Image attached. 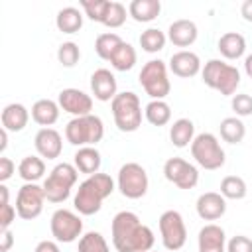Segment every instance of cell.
<instances>
[{"label":"cell","instance_id":"1","mask_svg":"<svg viewBox=\"0 0 252 252\" xmlns=\"http://www.w3.org/2000/svg\"><path fill=\"white\" fill-rule=\"evenodd\" d=\"M110 236L116 252H148L156 242L154 230L132 211H120L114 215Z\"/></svg>","mask_w":252,"mask_h":252},{"label":"cell","instance_id":"2","mask_svg":"<svg viewBox=\"0 0 252 252\" xmlns=\"http://www.w3.org/2000/svg\"><path fill=\"white\" fill-rule=\"evenodd\" d=\"M116 189V181L108 175V173H94L89 175L77 189L75 197H73V205L75 211L83 217H91L96 215L102 207V201L106 197H110Z\"/></svg>","mask_w":252,"mask_h":252},{"label":"cell","instance_id":"3","mask_svg":"<svg viewBox=\"0 0 252 252\" xmlns=\"http://www.w3.org/2000/svg\"><path fill=\"white\" fill-rule=\"evenodd\" d=\"M201 77L209 89L219 91L222 96H234L240 85V71L222 59H209L201 69Z\"/></svg>","mask_w":252,"mask_h":252},{"label":"cell","instance_id":"4","mask_svg":"<svg viewBox=\"0 0 252 252\" xmlns=\"http://www.w3.org/2000/svg\"><path fill=\"white\" fill-rule=\"evenodd\" d=\"M110 110L114 124L120 132H136L142 126V104L136 93H118L110 102Z\"/></svg>","mask_w":252,"mask_h":252},{"label":"cell","instance_id":"5","mask_svg":"<svg viewBox=\"0 0 252 252\" xmlns=\"http://www.w3.org/2000/svg\"><path fill=\"white\" fill-rule=\"evenodd\" d=\"M102 136H104V124L96 114L71 118L65 126V140L77 148L96 146L102 140Z\"/></svg>","mask_w":252,"mask_h":252},{"label":"cell","instance_id":"6","mask_svg":"<svg viewBox=\"0 0 252 252\" xmlns=\"http://www.w3.org/2000/svg\"><path fill=\"white\" fill-rule=\"evenodd\" d=\"M77 179H79V171L73 163H67V161L57 163L49 171V175L45 177V181L41 185L43 193H45V199L49 203H55V205L67 201L69 195H71V189L77 183Z\"/></svg>","mask_w":252,"mask_h":252},{"label":"cell","instance_id":"7","mask_svg":"<svg viewBox=\"0 0 252 252\" xmlns=\"http://www.w3.org/2000/svg\"><path fill=\"white\" fill-rule=\"evenodd\" d=\"M191 156L197 161V165H201L203 169H209V171L220 169L226 161V156H224V150L220 148L219 138L211 132H201L193 138Z\"/></svg>","mask_w":252,"mask_h":252},{"label":"cell","instance_id":"8","mask_svg":"<svg viewBox=\"0 0 252 252\" xmlns=\"http://www.w3.org/2000/svg\"><path fill=\"white\" fill-rule=\"evenodd\" d=\"M140 85L152 100H165L171 91V83L167 77V65L161 59H150L144 63L140 75Z\"/></svg>","mask_w":252,"mask_h":252},{"label":"cell","instance_id":"9","mask_svg":"<svg viewBox=\"0 0 252 252\" xmlns=\"http://www.w3.org/2000/svg\"><path fill=\"white\" fill-rule=\"evenodd\" d=\"M148 187H150L148 171L140 163L128 161L118 169L116 189L122 193V197H126V199H142L148 193Z\"/></svg>","mask_w":252,"mask_h":252},{"label":"cell","instance_id":"10","mask_svg":"<svg viewBox=\"0 0 252 252\" xmlns=\"http://www.w3.org/2000/svg\"><path fill=\"white\" fill-rule=\"evenodd\" d=\"M158 226H159V234H161V244L165 250L169 252H175V250H181L187 242V226H185V220L181 217L179 211H163L159 215V220H158Z\"/></svg>","mask_w":252,"mask_h":252},{"label":"cell","instance_id":"11","mask_svg":"<svg viewBox=\"0 0 252 252\" xmlns=\"http://www.w3.org/2000/svg\"><path fill=\"white\" fill-rule=\"evenodd\" d=\"M49 228H51V236L57 242H63V244L75 242L77 238L83 236V220H81V215H77V213H73L69 209H57L51 215Z\"/></svg>","mask_w":252,"mask_h":252},{"label":"cell","instance_id":"12","mask_svg":"<svg viewBox=\"0 0 252 252\" xmlns=\"http://www.w3.org/2000/svg\"><path fill=\"white\" fill-rule=\"evenodd\" d=\"M43 187L37 183H24L16 195V213L24 220H33L41 215L45 203Z\"/></svg>","mask_w":252,"mask_h":252},{"label":"cell","instance_id":"13","mask_svg":"<svg viewBox=\"0 0 252 252\" xmlns=\"http://www.w3.org/2000/svg\"><path fill=\"white\" fill-rule=\"evenodd\" d=\"M163 177L179 189H193L199 183V169L183 158H169L163 163Z\"/></svg>","mask_w":252,"mask_h":252},{"label":"cell","instance_id":"14","mask_svg":"<svg viewBox=\"0 0 252 252\" xmlns=\"http://www.w3.org/2000/svg\"><path fill=\"white\" fill-rule=\"evenodd\" d=\"M57 102H59L61 110L73 114V118L93 114V112H91V110H93V96L87 94V93L81 91V89H73V87L63 89V91L59 93V96H57Z\"/></svg>","mask_w":252,"mask_h":252},{"label":"cell","instance_id":"15","mask_svg":"<svg viewBox=\"0 0 252 252\" xmlns=\"http://www.w3.org/2000/svg\"><path fill=\"white\" fill-rule=\"evenodd\" d=\"M91 93L96 100L100 102H112V98L118 94V85H116V77L110 69H96L91 75Z\"/></svg>","mask_w":252,"mask_h":252},{"label":"cell","instance_id":"16","mask_svg":"<svg viewBox=\"0 0 252 252\" xmlns=\"http://www.w3.org/2000/svg\"><path fill=\"white\" fill-rule=\"evenodd\" d=\"M33 146L39 158L55 159L63 152V138L55 128H39L33 138Z\"/></svg>","mask_w":252,"mask_h":252},{"label":"cell","instance_id":"17","mask_svg":"<svg viewBox=\"0 0 252 252\" xmlns=\"http://www.w3.org/2000/svg\"><path fill=\"white\" fill-rule=\"evenodd\" d=\"M195 209L203 220H219L226 213V199L217 191H207L199 195Z\"/></svg>","mask_w":252,"mask_h":252},{"label":"cell","instance_id":"18","mask_svg":"<svg viewBox=\"0 0 252 252\" xmlns=\"http://www.w3.org/2000/svg\"><path fill=\"white\" fill-rule=\"evenodd\" d=\"M201 59L197 53L193 51H187V49H181V51H175L171 57H169V71L175 75V77H181V79H189V77H195L197 73H201Z\"/></svg>","mask_w":252,"mask_h":252},{"label":"cell","instance_id":"19","mask_svg":"<svg viewBox=\"0 0 252 252\" xmlns=\"http://www.w3.org/2000/svg\"><path fill=\"white\" fill-rule=\"evenodd\" d=\"M199 252H226V232L222 226L209 222L199 230L197 236Z\"/></svg>","mask_w":252,"mask_h":252},{"label":"cell","instance_id":"20","mask_svg":"<svg viewBox=\"0 0 252 252\" xmlns=\"http://www.w3.org/2000/svg\"><path fill=\"white\" fill-rule=\"evenodd\" d=\"M197 35H199V30H197V24L193 20H175L169 24L167 28V39L175 45V47H189L197 41Z\"/></svg>","mask_w":252,"mask_h":252},{"label":"cell","instance_id":"21","mask_svg":"<svg viewBox=\"0 0 252 252\" xmlns=\"http://www.w3.org/2000/svg\"><path fill=\"white\" fill-rule=\"evenodd\" d=\"M61 106L51 98H39L32 104V120L41 128H51L59 120Z\"/></svg>","mask_w":252,"mask_h":252},{"label":"cell","instance_id":"22","mask_svg":"<svg viewBox=\"0 0 252 252\" xmlns=\"http://www.w3.org/2000/svg\"><path fill=\"white\" fill-rule=\"evenodd\" d=\"M2 128L8 132H22L28 126L30 110L20 102H10L2 110Z\"/></svg>","mask_w":252,"mask_h":252},{"label":"cell","instance_id":"23","mask_svg":"<svg viewBox=\"0 0 252 252\" xmlns=\"http://www.w3.org/2000/svg\"><path fill=\"white\" fill-rule=\"evenodd\" d=\"M217 49H219V53L224 59L234 61V59H240L244 55V51H246V39L238 32H226V33H222L219 37Z\"/></svg>","mask_w":252,"mask_h":252},{"label":"cell","instance_id":"24","mask_svg":"<svg viewBox=\"0 0 252 252\" xmlns=\"http://www.w3.org/2000/svg\"><path fill=\"white\" fill-rule=\"evenodd\" d=\"M100 163H102V158H100V152H98L94 146L79 148V150L75 152V156H73V165L77 167V171L87 173V175L98 173Z\"/></svg>","mask_w":252,"mask_h":252},{"label":"cell","instance_id":"25","mask_svg":"<svg viewBox=\"0 0 252 252\" xmlns=\"http://www.w3.org/2000/svg\"><path fill=\"white\" fill-rule=\"evenodd\" d=\"M161 12V2L159 0H132L128 4V14L132 20L140 24H150L154 22Z\"/></svg>","mask_w":252,"mask_h":252},{"label":"cell","instance_id":"26","mask_svg":"<svg viewBox=\"0 0 252 252\" xmlns=\"http://www.w3.org/2000/svg\"><path fill=\"white\" fill-rule=\"evenodd\" d=\"M195 138V124L189 118H177L169 126V140L175 148H187L191 146Z\"/></svg>","mask_w":252,"mask_h":252},{"label":"cell","instance_id":"27","mask_svg":"<svg viewBox=\"0 0 252 252\" xmlns=\"http://www.w3.org/2000/svg\"><path fill=\"white\" fill-rule=\"evenodd\" d=\"M55 26L63 33H77L83 28V14H81V10L75 8V6L61 8L57 12V16H55Z\"/></svg>","mask_w":252,"mask_h":252},{"label":"cell","instance_id":"28","mask_svg":"<svg viewBox=\"0 0 252 252\" xmlns=\"http://www.w3.org/2000/svg\"><path fill=\"white\" fill-rule=\"evenodd\" d=\"M18 173L26 183H35L45 173V161L39 156H26L18 163Z\"/></svg>","mask_w":252,"mask_h":252},{"label":"cell","instance_id":"29","mask_svg":"<svg viewBox=\"0 0 252 252\" xmlns=\"http://www.w3.org/2000/svg\"><path fill=\"white\" fill-rule=\"evenodd\" d=\"M220 138L228 144H240L246 136V126L238 116H226L220 120Z\"/></svg>","mask_w":252,"mask_h":252},{"label":"cell","instance_id":"30","mask_svg":"<svg viewBox=\"0 0 252 252\" xmlns=\"http://www.w3.org/2000/svg\"><path fill=\"white\" fill-rule=\"evenodd\" d=\"M144 118L152 126H165L171 120V106L165 100H150L144 108Z\"/></svg>","mask_w":252,"mask_h":252},{"label":"cell","instance_id":"31","mask_svg":"<svg viewBox=\"0 0 252 252\" xmlns=\"http://www.w3.org/2000/svg\"><path fill=\"white\" fill-rule=\"evenodd\" d=\"M138 61V55H136V49L128 43V41H122L120 47L114 51V55L110 57V65L116 69V71H130Z\"/></svg>","mask_w":252,"mask_h":252},{"label":"cell","instance_id":"32","mask_svg":"<svg viewBox=\"0 0 252 252\" xmlns=\"http://www.w3.org/2000/svg\"><path fill=\"white\" fill-rule=\"evenodd\" d=\"M122 41H124V39H122L118 33H114V32L100 33V35H96V39H94V51H96V55H98L100 59L110 61V57L114 55V51L120 47Z\"/></svg>","mask_w":252,"mask_h":252},{"label":"cell","instance_id":"33","mask_svg":"<svg viewBox=\"0 0 252 252\" xmlns=\"http://www.w3.org/2000/svg\"><path fill=\"white\" fill-rule=\"evenodd\" d=\"M224 199H232V201H240L246 197L248 193V187H246V181L238 175H226L222 177L220 181V191H219Z\"/></svg>","mask_w":252,"mask_h":252},{"label":"cell","instance_id":"34","mask_svg":"<svg viewBox=\"0 0 252 252\" xmlns=\"http://www.w3.org/2000/svg\"><path fill=\"white\" fill-rule=\"evenodd\" d=\"M167 35L159 30V28H148L146 32L140 33V47L146 53H158L165 47Z\"/></svg>","mask_w":252,"mask_h":252},{"label":"cell","instance_id":"35","mask_svg":"<svg viewBox=\"0 0 252 252\" xmlns=\"http://www.w3.org/2000/svg\"><path fill=\"white\" fill-rule=\"evenodd\" d=\"M77 252H110L106 238L96 232V230H89L79 238V246Z\"/></svg>","mask_w":252,"mask_h":252},{"label":"cell","instance_id":"36","mask_svg":"<svg viewBox=\"0 0 252 252\" xmlns=\"http://www.w3.org/2000/svg\"><path fill=\"white\" fill-rule=\"evenodd\" d=\"M79 4L85 10V16L98 24H102V20L110 8V0H81Z\"/></svg>","mask_w":252,"mask_h":252},{"label":"cell","instance_id":"37","mask_svg":"<svg viewBox=\"0 0 252 252\" xmlns=\"http://www.w3.org/2000/svg\"><path fill=\"white\" fill-rule=\"evenodd\" d=\"M81 59V49L75 41H63L57 47V61L63 67H75Z\"/></svg>","mask_w":252,"mask_h":252},{"label":"cell","instance_id":"38","mask_svg":"<svg viewBox=\"0 0 252 252\" xmlns=\"http://www.w3.org/2000/svg\"><path fill=\"white\" fill-rule=\"evenodd\" d=\"M126 18H128V16H126L124 4H120V2H110V8H108V12H106V16H104V20H102V26L114 30V28L124 26Z\"/></svg>","mask_w":252,"mask_h":252},{"label":"cell","instance_id":"39","mask_svg":"<svg viewBox=\"0 0 252 252\" xmlns=\"http://www.w3.org/2000/svg\"><path fill=\"white\" fill-rule=\"evenodd\" d=\"M230 106H232V110H234V114H236L238 118H242V116H252V96L246 94V93L234 94L232 100H230Z\"/></svg>","mask_w":252,"mask_h":252},{"label":"cell","instance_id":"40","mask_svg":"<svg viewBox=\"0 0 252 252\" xmlns=\"http://www.w3.org/2000/svg\"><path fill=\"white\" fill-rule=\"evenodd\" d=\"M226 252H252V238L236 234L226 242Z\"/></svg>","mask_w":252,"mask_h":252},{"label":"cell","instance_id":"41","mask_svg":"<svg viewBox=\"0 0 252 252\" xmlns=\"http://www.w3.org/2000/svg\"><path fill=\"white\" fill-rule=\"evenodd\" d=\"M16 207H12L10 203H4V205H0V228L2 230H8L10 228V224L16 220Z\"/></svg>","mask_w":252,"mask_h":252},{"label":"cell","instance_id":"42","mask_svg":"<svg viewBox=\"0 0 252 252\" xmlns=\"http://www.w3.org/2000/svg\"><path fill=\"white\" fill-rule=\"evenodd\" d=\"M14 171H16L14 161H12L10 158L2 156V158H0V183H6V181L14 175Z\"/></svg>","mask_w":252,"mask_h":252},{"label":"cell","instance_id":"43","mask_svg":"<svg viewBox=\"0 0 252 252\" xmlns=\"http://www.w3.org/2000/svg\"><path fill=\"white\" fill-rule=\"evenodd\" d=\"M33 252H61V250H59L57 240H41V242H37Z\"/></svg>","mask_w":252,"mask_h":252},{"label":"cell","instance_id":"44","mask_svg":"<svg viewBox=\"0 0 252 252\" xmlns=\"http://www.w3.org/2000/svg\"><path fill=\"white\" fill-rule=\"evenodd\" d=\"M2 244H0V252H8L12 246H14V234L10 232V228L8 230H2Z\"/></svg>","mask_w":252,"mask_h":252},{"label":"cell","instance_id":"45","mask_svg":"<svg viewBox=\"0 0 252 252\" xmlns=\"http://www.w3.org/2000/svg\"><path fill=\"white\" fill-rule=\"evenodd\" d=\"M240 16L252 24V0H244L242 6H240Z\"/></svg>","mask_w":252,"mask_h":252},{"label":"cell","instance_id":"46","mask_svg":"<svg viewBox=\"0 0 252 252\" xmlns=\"http://www.w3.org/2000/svg\"><path fill=\"white\" fill-rule=\"evenodd\" d=\"M6 146H8V130H0V152L4 154V150H6Z\"/></svg>","mask_w":252,"mask_h":252},{"label":"cell","instance_id":"47","mask_svg":"<svg viewBox=\"0 0 252 252\" xmlns=\"http://www.w3.org/2000/svg\"><path fill=\"white\" fill-rule=\"evenodd\" d=\"M244 73L252 79V53H250V55H246V59H244Z\"/></svg>","mask_w":252,"mask_h":252},{"label":"cell","instance_id":"48","mask_svg":"<svg viewBox=\"0 0 252 252\" xmlns=\"http://www.w3.org/2000/svg\"><path fill=\"white\" fill-rule=\"evenodd\" d=\"M0 193H2V205H4V203H10V201H8V195H10V193H8V187H6L4 183H0Z\"/></svg>","mask_w":252,"mask_h":252},{"label":"cell","instance_id":"49","mask_svg":"<svg viewBox=\"0 0 252 252\" xmlns=\"http://www.w3.org/2000/svg\"><path fill=\"white\" fill-rule=\"evenodd\" d=\"M148 252H156V250H148Z\"/></svg>","mask_w":252,"mask_h":252}]
</instances>
